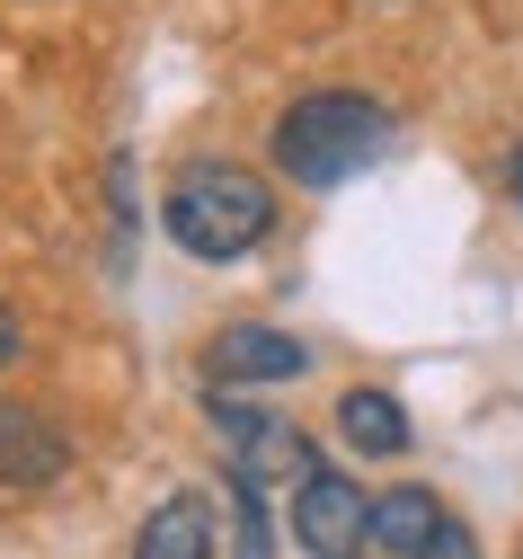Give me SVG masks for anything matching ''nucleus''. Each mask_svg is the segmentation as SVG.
<instances>
[{
	"label": "nucleus",
	"mask_w": 523,
	"mask_h": 559,
	"mask_svg": "<svg viewBox=\"0 0 523 559\" xmlns=\"http://www.w3.org/2000/svg\"><path fill=\"white\" fill-rule=\"evenodd\" d=\"M161 231L204 266H240L249 249L275 240V187L240 160H187L161 195Z\"/></svg>",
	"instance_id": "f257e3e1"
},
{
	"label": "nucleus",
	"mask_w": 523,
	"mask_h": 559,
	"mask_svg": "<svg viewBox=\"0 0 523 559\" xmlns=\"http://www.w3.org/2000/svg\"><path fill=\"white\" fill-rule=\"evenodd\" d=\"M275 169L293 178V187H346V178H364L372 160L391 152V107L382 98H364V90H311V98H293L284 116H275Z\"/></svg>",
	"instance_id": "f03ea898"
},
{
	"label": "nucleus",
	"mask_w": 523,
	"mask_h": 559,
	"mask_svg": "<svg viewBox=\"0 0 523 559\" xmlns=\"http://www.w3.org/2000/svg\"><path fill=\"white\" fill-rule=\"evenodd\" d=\"M293 542H302L311 559H364V542H372V498H364L346 471L302 462V471H293Z\"/></svg>",
	"instance_id": "7ed1b4c3"
},
{
	"label": "nucleus",
	"mask_w": 523,
	"mask_h": 559,
	"mask_svg": "<svg viewBox=\"0 0 523 559\" xmlns=\"http://www.w3.org/2000/svg\"><path fill=\"white\" fill-rule=\"evenodd\" d=\"M293 373H311V346L293 329H266V320H240V329H222L204 346L213 391H258V382H293Z\"/></svg>",
	"instance_id": "20e7f679"
},
{
	"label": "nucleus",
	"mask_w": 523,
	"mask_h": 559,
	"mask_svg": "<svg viewBox=\"0 0 523 559\" xmlns=\"http://www.w3.org/2000/svg\"><path fill=\"white\" fill-rule=\"evenodd\" d=\"M62 471H71V436L45 408L0 400V488H54Z\"/></svg>",
	"instance_id": "39448f33"
},
{
	"label": "nucleus",
	"mask_w": 523,
	"mask_h": 559,
	"mask_svg": "<svg viewBox=\"0 0 523 559\" xmlns=\"http://www.w3.org/2000/svg\"><path fill=\"white\" fill-rule=\"evenodd\" d=\"M133 559H213V498L204 488H169V498L142 515Z\"/></svg>",
	"instance_id": "423d86ee"
},
{
	"label": "nucleus",
	"mask_w": 523,
	"mask_h": 559,
	"mask_svg": "<svg viewBox=\"0 0 523 559\" xmlns=\"http://www.w3.org/2000/svg\"><path fill=\"white\" fill-rule=\"evenodd\" d=\"M453 515L435 498V488H382V498H372V542L364 550H382V559H417L426 542H435V524Z\"/></svg>",
	"instance_id": "0eeeda50"
},
{
	"label": "nucleus",
	"mask_w": 523,
	"mask_h": 559,
	"mask_svg": "<svg viewBox=\"0 0 523 559\" xmlns=\"http://www.w3.org/2000/svg\"><path fill=\"white\" fill-rule=\"evenodd\" d=\"M337 436H346L355 453H372V462H382V453H408V408H400L391 391H346V400H337Z\"/></svg>",
	"instance_id": "6e6552de"
},
{
	"label": "nucleus",
	"mask_w": 523,
	"mask_h": 559,
	"mask_svg": "<svg viewBox=\"0 0 523 559\" xmlns=\"http://www.w3.org/2000/svg\"><path fill=\"white\" fill-rule=\"evenodd\" d=\"M19 346H27V329H19V311H10V302H0V373L19 365Z\"/></svg>",
	"instance_id": "1a4fd4ad"
},
{
	"label": "nucleus",
	"mask_w": 523,
	"mask_h": 559,
	"mask_svg": "<svg viewBox=\"0 0 523 559\" xmlns=\"http://www.w3.org/2000/svg\"><path fill=\"white\" fill-rule=\"evenodd\" d=\"M506 187H514V204H523V143H514V160H506Z\"/></svg>",
	"instance_id": "9d476101"
}]
</instances>
